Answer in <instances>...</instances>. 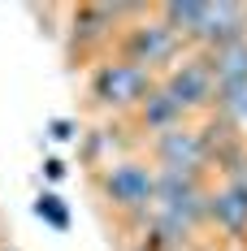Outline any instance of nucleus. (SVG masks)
<instances>
[{"mask_svg":"<svg viewBox=\"0 0 247 251\" xmlns=\"http://www.w3.org/2000/svg\"><path fill=\"white\" fill-rule=\"evenodd\" d=\"M104 200L113 203L117 212H130V217H148L152 203H156V169L148 160H135V156H122V160H109L104 165Z\"/></svg>","mask_w":247,"mask_h":251,"instance_id":"1","label":"nucleus"},{"mask_svg":"<svg viewBox=\"0 0 247 251\" xmlns=\"http://www.w3.org/2000/svg\"><path fill=\"white\" fill-rule=\"evenodd\" d=\"M156 87L178 104L182 117L213 113V104H217V87H213V74H208L204 52H182L169 70H165V78H156Z\"/></svg>","mask_w":247,"mask_h":251,"instance_id":"2","label":"nucleus"},{"mask_svg":"<svg viewBox=\"0 0 247 251\" xmlns=\"http://www.w3.org/2000/svg\"><path fill=\"white\" fill-rule=\"evenodd\" d=\"M152 87H156V74L148 70H139V65H130V61H100L96 74H91V100L100 108H113V113H130V108H139L143 96H148Z\"/></svg>","mask_w":247,"mask_h":251,"instance_id":"3","label":"nucleus"},{"mask_svg":"<svg viewBox=\"0 0 247 251\" xmlns=\"http://www.w3.org/2000/svg\"><path fill=\"white\" fill-rule=\"evenodd\" d=\"M182 52H187V48L178 44V35H173L156 13H143V18L122 35V61L139 65V70H148V74H156L161 65L169 70Z\"/></svg>","mask_w":247,"mask_h":251,"instance_id":"4","label":"nucleus"},{"mask_svg":"<svg viewBox=\"0 0 247 251\" xmlns=\"http://www.w3.org/2000/svg\"><path fill=\"white\" fill-rule=\"evenodd\" d=\"M152 151H156V165H161V169H178V174H199V169L208 165L204 134H199V126H191V122L156 134V139H152Z\"/></svg>","mask_w":247,"mask_h":251,"instance_id":"5","label":"nucleus"},{"mask_svg":"<svg viewBox=\"0 0 247 251\" xmlns=\"http://www.w3.org/2000/svg\"><path fill=\"white\" fill-rule=\"evenodd\" d=\"M204 221H213L221 234H247V177H230L225 186L208 191Z\"/></svg>","mask_w":247,"mask_h":251,"instance_id":"6","label":"nucleus"},{"mask_svg":"<svg viewBox=\"0 0 247 251\" xmlns=\"http://www.w3.org/2000/svg\"><path fill=\"white\" fill-rule=\"evenodd\" d=\"M204 61H208V74H213L217 91L247 87V39H234V44H221V48L204 52Z\"/></svg>","mask_w":247,"mask_h":251,"instance_id":"7","label":"nucleus"},{"mask_svg":"<svg viewBox=\"0 0 247 251\" xmlns=\"http://www.w3.org/2000/svg\"><path fill=\"white\" fill-rule=\"evenodd\" d=\"M135 117H139V126H143V130H152V134H165V130H173V126L187 122V117L178 113V104H173L161 87H152L148 96H143V104L135 108Z\"/></svg>","mask_w":247,"mask_h":251,"instance_id":"8","label":"nucleus"},{"mask_svg":"<svg viewBox=\"0 0 247 251\" xmlns=\"http://www.w3.org/2000/svg\"><path fill=\"white\" fill-rule=\"evenodd\" d=\"M35 212H39V221H48L52 229H70V212H65V203L56 191H44L39 200H35Z\"/></svg>","mask_w":247,"mask_h":251,"instance_id":"9","label":"nucleus"},{"mask_svg":"<svg viewBox=\"0 0 247 251\" xmlns=\"http://www.w3.org/2000/svg\"><path fill=\"white\" fill-rule=\"evenodd\" d=\"M48 134L56 143H70V139H74V122H70V117H56V122L48 126Z\"/></svg>","mask_w":247,"mask_h":251,"instance_id":"10","label":"nucleus"},{"mask_svg":"<svg viewBox=\"0 0 247 251\" xmlns=\"http://www.w3.org/2000/svg\"><path fill=\"white\" fill-rule=\"evenodd\" d=\"M44 174H48L52 182H61V177H65V160H56V156H48V160H44Z\"/></svg>","mask_w":247,"mask_h":251,"instance_id":"11","label":"nucleus"},{"mask_svg":"<svg viewBox=\"0 0 247 251\" xmlns=\"http://www.w3.org/2000/svg\"><path fill=\"white\" fill-rule=\"evenodd\" d=\"M0 251H18V247H0Z\"/></svg>","mask_w":247,"mask_h":251,"instance_id":"12","label":"nucleus"}]
</instances>
